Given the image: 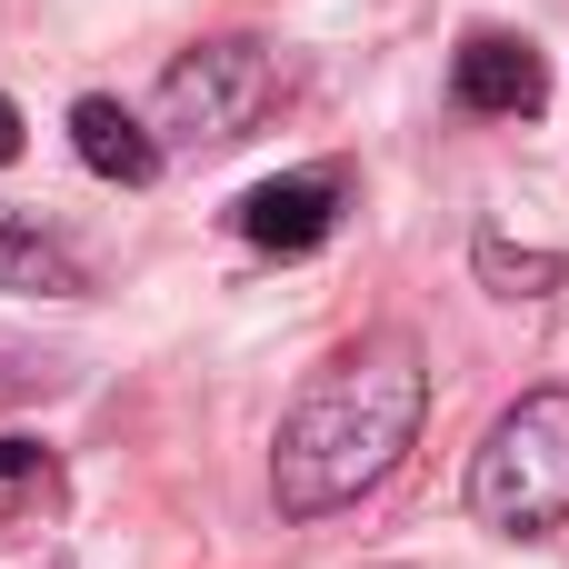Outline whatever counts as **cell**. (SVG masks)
Returning <instances> with one entry per match:
<instances>
[{
	"label": "cell",
	"instance_id": "obj_1",
	"mask_svg": "<svg viewBox=\"0 0 569 569\" xmlns=\"http://www.w3.org/2000/svg\"><path fill=\"white\" fill-rule=\"evenodd\" d=\"M430 420V360L410 330H370L350 350H330L300 400L280 410V440H270V500L280 520H330L350 500H370L410 440Z\"/></svg>",
	"mask_w": 569,
	"mask_h": 569
},
{
	"label": "cell",
	"instance_id": "obj_2",
	"mask_svg": "<svg viewBox=\"0 0 569 569\" xmlns=\"http://www.w3.org/2000/svg\"><path fill=\"white\" fill-rule=\"evenodd\" d=\"M470 520L500 540L569 530V390H520L470 450Z\"/></svg>",
	"mask_w": 569,
	"mask_h": 569
},
{
	"label": "cell",
	"instance_id": "obj_3",
	"mask_svg": "<svg viewBox=\"0 0 569 569\" xmlns=\"http://www.w3.org/2000/svg\"><path fill=\"white\" fill-rule=\"evenodd\" d=\"M270 100H280L270 40L210 30V40H190V50L160 70V90H150V140H160V150H230L240 130H260Z\"/></svg>",
	"mask_w": 569,
	"mask_h": 569
},
{
	"label": "cell",
	"instance_id": "obj_4",
	"mask_svg": "<svg viewBox=\"0 0 569 569\" xmlns=\"http://www.w3.org/2000/svg\"><path fill=\"white\" fill-rule=\"evenodd\" d=\"M340 210H350V170H340V160H310V170H280V180L240 190V200H230V230H240L250 250H270V260H310V250L340 230Z\"/></svg>",
	"mask_w": 569,
	"mask_h": 569
},
{
	"label": "cell",
	"instance_id": "obj_5",
	"mask_svg": "<svg viewBox=\"0 0 569 569\" xmlns=\"http://www.w3.org/2000/svg\"><path fill=\"white\" fill-rule=\"evenodd\" d=\"M450 100L470 120H540L550 110V60L520 30H470L450 50Z\"/></svg>",
	"mask_w": 569,
	"mask_h": 569
},
{
	"label": "cell",
	"instance_id": "obj_6",
	"mask_svg": "<svg viewBox=\"0 0 569 569\" xmlns=\"http://www.w3.org/2000/svg\"><path fill=\"white\" fill-rule=\"evenodd\" d=\"M70 150H80L90 180H120V190H150V180H160L150 120H140L130 100H110V90H80V100H70Z\"/></svg>",
	"mask_w": 569,
	"mask_h": 569
},
{
	"label": "cell",
	"instance_id": "obj_7",
	"mask_svg": "<svg viewBox=\"0 0 569 569\" xmlns=\"http://www.w3.org/2000/svg\"><path fill=\"white\" fill-rule=\"evenodd\" d=\"M0 290H30V300H80L90 270L60 230H40L30 210H0Z\"/></svg>",
	"mask_w": 569,
	"mask_h": 569
},
{
	"label": "cell",
	"instance_id": "obj_8",
	"mask_svg": "<svg viewBox=\"0 0 569 569\" xmlns=\"http://www.w3.org/2000/svg\"><path fill=\"white\" fill-rule=\"evenodd\" d=\"M470 270H480V290H500V300H550V290H569V250H520V240H500V230H480Z\"/></svg>",
	"mask_w": 569,
	"mask_h": 569
},
{
	"label": "cell",
	"instance_id": "obj_9",
	"mask_svg": "<svg viewBox=\"0 0 569 569\" xmlns=\"http://www.w3.org/2000/svg\"><path fill=\"white\" fill-rule=\"evenodd\" d=\"M20 500H60V460L40 450V440H0V510H20Z\"/></svg>",
	"mask_w": 569,
	"mask_h": 569
},
{
	"label": "cell",
	"instance_id": "obj_10",
	"mask_svg": "<svg viewBox=\"0 0 569 569\" xmlns=\"http://www.w3.org/2000/svg\"><path fill=\"white\" fill-rule=\"evenodd\" d=\"M10 160H20V110L0 100V170H10Z\"/></svg>",
	"mask_w": 569,
	"mask_h": 569
},
{
	"label": "cell",
	"instance_id": "obj_11",
	"mask_svg": "<svg viewBox=\"0 0 569 569\" xmlns=\"http://www.w3.org/2000/svg\"><path fill=\"white\" fill-rule=\"evenodd\" d=\"M20 390H30V370H20V360H0V400H20Z\"/></svg>",
	"mask_w": 569,
	"mask_h": 569
}]
</instances>
